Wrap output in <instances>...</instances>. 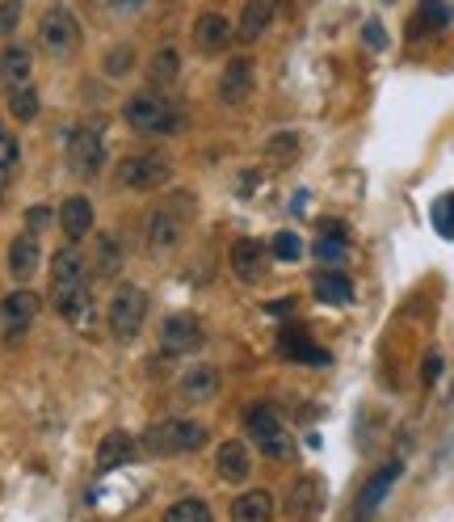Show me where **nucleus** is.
<instances>
[{
	"label": "nucleus",
	"instance_id": "f257e3e1",
	"mask_svg": "<svg viewBox=\"0 0 454 522\" xmlns=\"http://www.w3.org/2000/svg\"><path fill=\"white\" fill-rule=\"evenodd\" d=\"M51 308L76 329L93 325V295H89V261L76 245L51 257Z\"/></svg>",
	"mask_w": 454,
	"mask_h": 522
},
{
	"label": "nucleus",
	"instance_id": "f03ea898",
	"mask_svg": "<svg viewBox=\"0 0 454 522\" xmlns=\"http://www.w3.org/2000/svg\"><path fill=\"white\" fill-rule=\"evenodd\" d=\"M198 447H206V426L185 421V417L156 421V426H148L139 438V451H148V455H185V451H198Z\"/></svg>",
	"mask_w": 454,
	"mask_h": 522
},
{
	"label": "nucleus",
	"instance_id": "7ed1b4c3",
	"mask_svg": "<svg viewBox=\"0 0 454 522\" xmlns=\"http://www.w3.org/2000/svg\"><path fill=\"white\" fill-rule=\"evenodd\" d=\"M122 118H127V127L139 135H177L185 123L181 110L156 93H135L131 102L122 106Z\"/></svg>",
	"mask_w": 454,
	"mask_h": 522
},
{
	"label": "nucleus",
	"instance_id": "20e7f679",
	"mask_svg": "<svg viewBox=\"0 0 454 522\" xmlns=\"http://www.w3.org/2000/svg\"><path fill=\"white\" fill-rule=\"evenodd\" d=\"M190 219H194V198H190V194L164 198V203L148 215V245L160 249V253L177 249L181 236H185V228H190Z\"/></svg>",
	"mask_w": 454,
	"mask_h": 522
},
{
	"label": "nucleus",
	"instance_id": "39448f33",
	"mask_svg": "<svg viewBox=\"0 0 454 522\" xmlns=\"http://www.w3.org/2000/svg\"><path fill=\"white\" fill-rule=\"evenodd\" d=\"M244 430H249V438L257 443L261 455H270V459H291L295 455V443L278 421L274 405H253L249 413H244Z\"/></svg>",
	"mask_w": 454,
	"mask_h": 522
},
{
	"label": "nucleus",
	"instance_id": "423d86ee",
	"mask_svg": "<svg viewBox=\"0 0 454 522\" xmlns=\"http://www.w3.org/2000/svg\"><path fill=\"white\" fill-rule=\"evenodd\" d=\"M143 320H148V295H143L139 287H118L114 299H110V333L118 341H135Z\"/></svg>",
	"mask_w": 454,
	"mask_h": 522
},
{
	"label": "nucleus",
	"instance_id": "0eeeda50",
	"mask_svg": "<svg viewBox=\"0 0 454 522\" xmlns=\"http://www.w3.org/2000/svg\"><path fill=\"white\" fill-rule=\"evenodd\" d=\"M169 177H173V165L160 152H135L118 165V182L127 190H160Z\"/></svg>",
	"mask_w": 454,
	"mask_h": 522
},
{
	"label": "nucleus",
	"instance_id": "6e6552de",
	"mask_svg": "<svg viewBox=\"0 0 454 522\" xmlns=\"http://www.w3.org/2000/svg\"><path fill=\"white\" fill-rule=\"evenodd\" d=\"M38 38H43V47L51 55H72L80 47V22L64 5H55L43 13V22H38Z\"/></svg>",
	"mask_w": 454,
	"mask_h": 522
},
{
	"label": "nucleus",
	"instance_id": "1a4fd4ad",
	"mask_svg": "<svg viewBox=\"0 0 454 522\" xmlns=\"http://www.w3.org/2000/svg\"><path fill=\"white\" fill-rule=\"evenodd\" d=\"M202 320L198 316H185V312H173L160 320V350L164 354H194L202 346Z\"/></svg>",
	"mask_w": 454,
	"mask_h": 522
},
{
	"label": "nucleus",
	"instance_id": "9d476101",
	"mask_svg": "<svg viewBox=\"0 0 454 522\" xmlns=\"http://www.w3.org/2000/svg\"><path fill=\"white\" fill-rule=\"evenodd\" d=\"M64 156H68V169H72L76 177H93L101 165H106V144H101V135H97V131L80 127V131L68 135Z\"/></svg>",
	"mask_w": 454,
	"mask_h": 522
},
{
	"label": "nucleus",
	"instance_id": "9b49d317",
	"mask_svg": "<svg viewBox=\"0 0 454 522\" xmlns=\"http://www.w3.org/2000/svg\"><path fill=\"white\" fill-rule=\"evenodd\" d=\"M400 472H404V464H400V459H387V464H383L375 476L366 480V485H362V493H358V506H354V518H358V522H366V518H375V514H379V506L387 501V493L396 489Z\"/></svg>",
	"mask_w": 454,
	"mask_h": 522
},
{
	"label": "nucleus",
	"instance_id": "f8f14e48",
	"mask_svg": "<svg viewBox=\"0 0 454 522\" xmlns=\"http://www.w3.org/2000/svg\"><path fill=\"white\" fill-rule=\"evenodd\" d=\"M253 85H257V64L249 55H240L219 76V102L223 106H244L253 97Z\"/></svg>",
	"mask_w": 454,
	"mask_h": 522
},
{
	"label": "nucleus",
	"instance_id": "ddd939ff",
	"mask_svg": "<svg viewBox=\"0 0 454 522\" xmlns=\"http://www.w3.org/2000/svg\"><path fill=\"white\" fill-rule=\"evenodd\" d=\"M38 316V295L34 291H9L0 299V329H5V341H17Z\"/></svg>",
	"mask_w": 454,
	"mask_h": 522
},
{
	"label": "nucleus",
	"instance_id": "4468645a",
	"mask_svg": "<svg viewBox=\"0 0 454 522\" xmlns=\"http://www.w3.org/2000/svg\"><path fill=\"white\" fill-rule=\"evenodd\" d=\"M215 472L223 485H244V480L253 476V455L244 443H236V438H227V443L215 451Z\"/></svg>",
	"mask_w": 454,
	"mask_h": 522
},
{
	"label": "nucleus",
	"instance_id": "2eb2a0df",
	"mask_svg": "<svg viewBox=\"0 0 454 522\" xmlns=\"http://www.w3.org/2000/svg\"><path fill=\"white\" fill-rule=\"evenodd\" d=\"M38 261H43L38 236L34 232H17L13 245H9V274H13V283H30V278L38 274Z\"/></svg>",
	"mask_w": 454,
	"mask_h": 522
},
{
	"label": "nucleus",
	"instance_id": "dca6fc26",
	"mask_svg": "<svg viewBox=\"0 0 454 522\" xmlns=\"http://www.w3.org/2000/svg\"><path fill=\"white\" fill-rule=\"evenodd\" d=\"M59 228H64V236L72 240V245H80V240L93 232V203L85 194H72L59 203Z\"/></svg>",
	"mask_w": 454,
	"mask_h": 522
},
{
	"label": "nucleus",
	"instance_id": "f3484780",
	"mask_svg": "<svg viewBox=\"0 0 454 522\" xmlns=\"http://www.w3.org/2000/svg\"><path fill=\"white\" fill-rule=\"evenodd\" d=\"M227 43H232V26H227V17L219 13H202L194 22V47L202 55H223Z\"/></svg>",
	"mask_w": 454,
	"mask_h": 522
},
{
	"label": "nucleus",
	"instance_id": "a211bd4d",
	"mask_svg": "<svg viewBox=\"0 0 454 522\" xmlns=\"http://www.w3.org/2000/svg\"><path fill=\"white\" fill-rule=\"evenodd\" d=\"M232 274L240 278V283H257V278L265 274V249L261 240L253 236H240L232 245Z\"/></svg>",
	"mask_w": 454,
	"mask_h": 522
},
{
	"label": "nucleus",
	"instance_id": "6ab92c4d",
	"mask_svg": "<svg viewBox=\"0 0 454 522\" xmlns=\"http://www.w3.org/2000/svg\"><path fill=\"white\" fill-rule=\"evenodd\" d=\"M219 392V367H190L181 379H177V396L190 400V405H202V400H211Z\"/></svg>",
	"mask_w": 454,
	"mask_h": 522
},
{
	"label": "nucleus",
	"instance_id": "aec40b11",
	"mask_svg": "<svg viewBox=\"0 0 454 522\" xmlns=\"http://www.w3.org/2000/svg\"><path fill=\"white\" fill-rule=\"evenodd\" d=\"M274 22V0H249L240 13V26H236V38L240 43H257V38L270 30Z\"/></svg>",
	"mask_w": 454,
	"mask_h": 522
},
{
	"label": "nucleus",
	"instance_id": "412c9836",
	"mask_svg": "<svg viewBox=\"0 0 454 522\" xmlns=\"http://www.w3.org/2000/svg\"><path fill=\"white\" fill-rule=\"evenodd\" d=\"M316 299L328 308H345V304H354V283L341 274V270H320L316 274Z\"/></svg>",
	"mask_w": 454,
	"mask_h": 522
},
{
	"label": "nucleus",
	"instance_id": "4be33fe9",
	"mask_svg": "<svg viewBox=\"0 0 454 522\" xmlns=\"http://www.w3.org/2000/svg\"><path fill=\"white\" fill-rule=\"evenodd\" d=\"M274 518V497L265 489H249L232 501V522H270Z\"/></svg>",
	"mask_w": 454,
	"mask_h": 522
},
{
	"label": "nucleus",
	"instance_id": "5701e85b",
	"mask_svg": "<svg viewBox=\"0 0 454 522\" xmlns=\"http://www.w3.org/2000/svg\"><path fill=\"white\" fill-rule=\"evenodd\" d=\"M131 455H135V438L122 434V430H110L97 447V472H114L118 464H127Z\"/></svg>",
	"mask_w": 454,
	"mask_h": 522
},
{
	"label": "nucleus",
	"instance_id": "b1692460",
	"mask_svg": "<svg viewBox=\"0 0 454 522\" xmlns=\"http://www.w3.org/2000/svg\"><path fill=\"white\" fill-rule=\"evenodd\" d=\"M316 506H320V480L316 476H299L291 497H286V510H291V518L307 522V518H316Z\"/></svg>",
	"mask_w": 454,
	"mask_h": 522
},
{
	"label": "nucleus",
	"instance_id": "393cba45",
	"mask_svg": "<svg viewBox=\"0 0 454 522\" xmlns=\"http://www.w3.org/2000/svg\"><path fill=\"white\" fill-rule=\"evenodd\" d=\"M30 72H34V59H30L26 47H9L5 55H0V80H5L9 89L30 85Z\"/></svg>",
	"mask_w": 454,
	"mask_h": 522
},
{
	"label": "nucleus",
	"instance_id": "a878e982",
	"mask_svg": "<svg viewBox=\"0 0 454 522\" xmlns=\"http://www.w3.org/2000/svg\"><path fill=\"white\" fill-rule=\"evenodd\" d=\"M282 354L299 358V363H312V367H328V350L312 346V337H307V333H295V329L282 333Z\"/></svg>",
	"mask_w": 454,
	"mask_h": 522
},
{
	"label": "nucleus",
	"instance_id": "bb28decb",
	"mask_svg": "<svg viewBox=\"0 0 454 522\" xmlns=\"http://www.w3.org/2000/svg\"><path fill=\"white\" fill-rule=\"evenodd\" d=\"M122 270V249L114 236H97V249H93V278H118Z\"/></svg>",
	"mask_w": 454,
	"mask_h": 522
},
{
	"label": "nucleus",
	"instance_id": "cd10ccee",
	"mask_svg": "<svg viewBox=\"0 0 454 522\" xmlns=\"http://www.w3.org/2000/svg\"><path fill=\"white\" fill-rule=\"evenodd\" d=\"M177 72H181L177 51H173V47H160V51L152 55V64H148V80H152L156 89H169L173 80H177Z\"/></svg>",
	"mask_w": 454,
	"mask_h": 522
},
{
	"label": "nucleus",
	"instance_id": "c85d7f7f",
	"mask_svg": "<svg viewBox=\"0 0 454 522\" xmlns=\"http://www.w3.org/2000/svg\"><path fill=\"white\" fill-rule=\"evenodd\" d=\"M160 522H215V514H211V506H206L202 497H181V501H173V506L164 510Z\"/></svg>",
	"mask_w": 454,
	"mask_h": 522
},
{
	"label": "nucleus",
	"instance_id": "c756f323",
	"mask_svg": "<svg viewBox=\"0 0 454 522\" xmlns=\"http://www.w3.org/2000/svg\"><path fill=\"white\" fill-rule=\"evenodd\" d=\"M9 114L17 118V123H34V118H38V93L30 85L9 89Z\"/></svg>",
	"mask_w": 454,
	"mask_h": 522
},
{
	"label": "nucleus",
	"instance_id": "7c9ffc66",
	"mask_svg": "<svg viewBox=\"0 0 454 522\" xmlns=\"http://www.w3.org/2000/svg\"><path fill=\"white\" fill-rule=\"evenodd\" d=\"M446 5L442 0H425L421 13H417V22H412V38H425V30H442L446 26Z\"/></svg>",
	"mask_w": 454,
	"mask_h": 522
},
{
	"label": "nucleus",
	"instance_id": "2f4dec72",
	"mask_svg": "<svg viewBox=\"0 0 454 522\" xmlns=\"http://www.w3.org/2000/svg\"><path fill=\"white\" fill-rule=\"evenodd\" d=\"M101 68H106V76L110 80H122L131 68H135V51L127 47V43H118V47H110L106 51V59H101Z\"/></svg>",
	"mask_w": 454,
	"mask_h": 522
},
{
	"label": "nucleus",
	"instance_id": "473e14b6",
	"mask_svg": "<svg viewBox=\"0 0 454 522\" xmlns=\"http://www.w3.org/2000/svg\"><path fill=\"white\" fill-rule=\"evenodd\" d=\"M429 219H433V228H438L442 240H454V194H442L438 203H433Z\"/></svg>",
	"mask_w": 454,
	"mask_h": 522
},
{
	"label": "nucleus",
	"instance_id": "72a5a7b5",
	"mask_svg": "<svg viewBox=\"0 0 454 522\" xmlns=\"http://www.w3.org/2000/svg\"><path fill=\"white\" fill-rule=\"evenodd\" d=\"M345 253H349V245H345V236H320L316 240V257L324 261V266H337V261H345Z\"/></svg>",
	"mask_w": 454,
	"mask_h": 522
},
{
	"label": "nucleus",
	"instance_id": "f704fd0d",
	"mask_svg": "<svg viewBox=\"0 0 454 522\" xmlns=\"http://www.w3.org/2000/svg\"><path fill=\"white\" fill-rule=\"evenodd\" d=\"M299 152V131H278L270 144H265V156H274V160H291Z\"/></svg>",
	"mask_w": 454,
	"mask_h": 522
},
{
	"label": "nucleus",
	"instance_id": "c9c22d12",
	"mask_svg": "<svg viewBox=\"0 0 454 522\" xmlns=\"http://www.w3.org/2000/svg\"><path fill=\"white\" fill-rule=\"evenodd\" d=\"M270 253H274L278 261H299L303 240H299L295 232H278V236H274V245H270Z\"/></svg>",
	"mask_w": 454,
	"mask_h": 522
},
{
	"label": "nucleus",
	"instance_id": "e433bc0d",
	"mask_svg": "<svg viewBox=\"0 0 454 522\" xmlns=\"http://www.w3.org/2000/svg\"><path fill=\"white\" fill-rule=\"evenodd\" d=\"M22 22V0H0V38H13Z\"/></svg>",
	"mask_w": 454,
	"mask_h": 522
},
{
	"label": "nucleus",
	"instance_id": "4c0bfd02",
	"mask_svg": "<svg viewBox=\"0 0 454 522\" xmlns=\"http://www.w3.org/2000/svg\"><path fill=\"white\" fill-rule=\"evenodd\" d=\"M9 165H17V139L0 127V169H9Z\"/></svg>",
	"mask_w": 454,
	"mask_h": 522
},
{
	"label": "nucleus",
	"instance_id": "58836bf2",
	"mask_svg": "<svg viewBox=\"0 0 454 522\" xmlns=\"http://www.w3.org/2000/svg\"><path fill=\"white\" fill-rule=\"evenodd\" d=\"M366 47H375V51H383V47H387V34H383V26H379V22H366Z\"/></svg>",
	"mask_w": 454,
	"mask_h": 522
},
{
	"label": "nucleus",
	"instance_id": "ea45409f",
	"mask_svg": "<svg viewBox=\"0 0 454 522\" xmlns=\"http://www.w3.org/2000/svg\"><path fill=\"white\" fill-rule=\"evenodd\" d=\"M438 375H442V354H429V358H425V375H421V379H425V384H438Z\"/></svg>",
	"mask_w": 454,
	"mask_h": 522
},
{
	"label": "nucleus",
	"instance_id": "a19ab883",
	"mask_svg": "<svg viewBox=\"0 0 454 522\" xmlns=\"http://www.w3.org/2000/svg\"><path fill=\"white\" fill-rule=\"evenodd\" d=\"M114 9H143V0H110Z\"/></svg>",
	"mask_w": 454,
	"mask_h": 522
},
{
	"label": "nucleus",
	"instance_id": "79ce46f5",
	"mask_svg": "<svg viewBox=\"0 0 454 522\" xmlns=\"http://www.w3.org/2000/svg\"><path fill=\"white\" fill-rule=\"evenodd\" d=\"M5 182H9V169H0V194H5Z\"/></svg>",
	"mask_w": 454,
	"mask_h": 522
}]
</instances>
